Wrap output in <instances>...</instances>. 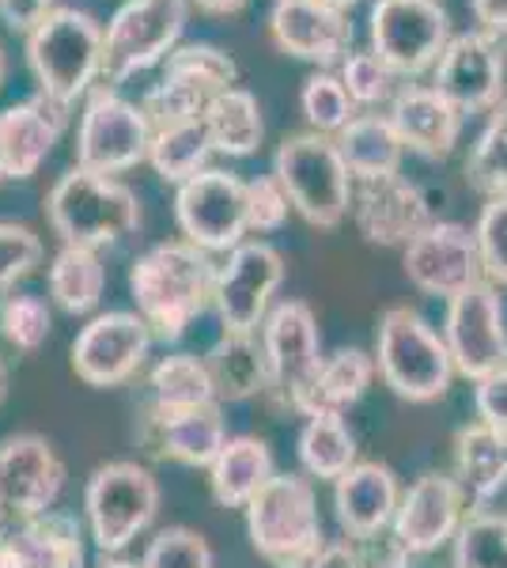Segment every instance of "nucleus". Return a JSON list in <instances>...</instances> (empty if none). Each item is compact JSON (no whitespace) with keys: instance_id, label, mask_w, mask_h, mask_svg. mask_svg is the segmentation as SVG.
Here are the masks:
<instances>
[{"instance_id":"obj_1","label":"nucleus","mask_w":507,"mask_h":568,"mask_svg":"<svg viewBox=\"0 0 507 568\" xmlns=\"http://www.w3.org/2000/svg\"><path fill=\"white\" fill-rule=\"evenodd\" d=\"M212 288H216V262L186 240L149 246L129 270V296L136 315L163 345L186 337V329L212 307Z\"/></svg>"},{"instance_id":"obj_2","label":"nucleus","mask_w":507,"mask_h":568,"mask_svg":"<svg viewBox=\"0 0 507 568\" xmlns=\"http://www.w3.org/2000/svg\"><path fill=\"white\" fill-rule=\"evenodd\" d=\"M103 42L107 27L84 8H53L27 31L23 53L34 84L53 103L72 106L88 99L103 80Z\"/></svg>"},{"instance_id":"obj_3","label":"nucleus","mask_w":507,"mask_h":568,"mask_svg":"<svg viewBox=\"0 0 507 568\" xmlns=\"http://www.w3.org/2000/svg\"><path fill=\"white\" fill-rule=\"evenodd\" d=\"M45 220L61 243L103 251L141 227V197L122 179L72 168L45 194Z\"/></svg>"},{"instance_id":"obj_4","label":"nucleus","mask_w":507,"mask_h":568,"mask_svg":"<svg viewBox=\"0 0 507 568\" xmlns=\"http://www.w3.org/2000/svg\"><path fill=\"white\" fill-rule=\"evenodd\" d=\"M246 538L270 568H307L326 546L315 485L307 474H281L243 508Z\"/></svg>"},{"instance_id":"obj_5","label":"nucleus","mask_w":507,"mask_h":568,"mask_svg":"<svg viewBox=\"0 0 507 568\" xmlns=\"http://www.w3.org/2000/svg\"><path fill=\"white\" fill-rule=\"evenodd\" d=\"M375 368L405 402H436L450 390L455 361L436 326L409 304H394L375 326Z\"/></svg>"},{"instance_id":"obj_6","label":"nucleus","mask_w":507,"mask_h":568,"mask_svg":"<svg viewBox=\"0 0 507 568\" xmlns=\"http://www.w3.org/2000/svg\"><path fill=\"white\" fill-rule=\"evenodd\" d=\"M273 175L288 194L292 209L311 227H337L348 216L353 175L337 152V141L326 133H292L276 144Z\"/></svg>"},{"instance_id":"obj_7","label":"nucleus","mask_w":507,"mask_h":568,"mask_svg":"<svg viewBox=\"0 0 507 568\" xmlns=\"http://www.w3.org/2000/svg\"><path fill=\"white\" fill-rule=\"evenodd\" d=\"M160 516V481L149 466L110 459L84 485V527L99 554H122Z\"/></svg>"},{"instance_id":"obj_8","label":"nucleus","mask_w":507,"mask_h":568,"mask_svg":"<svg viewBox=\"0 0 507 568\" xmlns=\"http://www.w3.org/2000/svg\"><path fill=\"white\" fill-rule=\"evenodd\" d=\"M190 0H125L107 23L103 84L118 88L136 72L163 65L182 42Z\"/></svg>"},{"instance_id":"obj_9","label":"nucleus","mask_w":507,"mask_h":568,"mask_svg":"<svg viewBox=\"0 0 507 568\" xmlns=\"http://www.w3.org/2000/svg\"><path fill=\"white\" fill-rule=\"evenodd\" d=\"M152 133L155 130L141 103H129L110 84L91 88L77 122V168L118 179L136 163H149Z\"/></svg>"},{"instance_id":"obj_10","label":"nucleus","mask_w":507,"mask_h":568,"mask_svg":"<svg viewBox=\"0 0 507 568\" xmlns=\"http://www.w3.org/2000/svg\"><path fill=\"white\" fill-rule=\"evenodd\" d=\"M367 39L386 65L405 80L436 69L450 34V16L439 0H375L367 16Z\"/></svg>"},{"instance_id":"obj_11","label":"nucleus","mask_w":507,"mask_h":568,"mask_svg":"<svg viewBox=\"0 0 507 568\" xmlns=\"http://www.w3.org/2000/svg\"><path fill=\"white\" fill-rule=\"evenodd\" d=\"M174 224L182 240L205 254H232L246 243V182L232 171L209 168L190 182L174 186Z\"/></svg>"},{"instance_id":"obj_12","label":"nucleus","mask_w":507,"mask_h":568,"mask_svg":"<svg viewBox=\"0 0 507 568\" xmlns=\"http://www.w3.org/2000/svg\"><path fill=\"white\" fill-rule=\"evenodd\" d=\"M281 284L284 258L270 240L239 243L216 265V288H212V311L224 334H257L276 304L273 296Z\"/></svg>"},{"instance_id":"obj_13","label":"nucleus","mask_w":507,"mask_h":568,"mask_svg":"<svg viewBox=\"0 0 507 568\" xmlns=\"http://www.w3.org/2000/svg\"><path fill=\"white\" fill-rule=\"evenodd\" d=\"M444 342L455 361V372L469 383L500 372L507 364V311L500 284L481 281L463 296L447 300Z\"/></svg>"},{"instance_id":"obj_14","label":"nucleus","mask_w":507,"mask_h":568,"mask_svg":"<svg viewBox=\"0 0 507 568\" xmlns=\"http://www.w3.org/2000/svg\"><path fill=\"white\" fill-rule=\"evenodd\" d=\"M152 342V329L136 311H103L80 326L69 361L77 379H84L88 387H122L149 364Z\"/></svg>"},{"instance_id":"obj_15","label":"nucleus","mask_w":507,"mask_h":568,"mask_svg":"<svg viewBox=\"0 0 507 568\" xmlns=\"http://www.w3.org/2000/svg\"><path fill=\"white\" fill-rule=\"evenodd\" d=\"M402 270L413 288L439 300H455L485 281L474 227L450 224V220H432L417 240L402 246Z\"/></svg>"},{"instance_id":"obj_16","label":"nucleus","mask_w":507,"mask_h":568,"mask_svg":"<svg viewBox=\"0 0 507 568\" xmlns=\"http://www.w3.org/2000/svg\"><path fill=\"white\" fill-rule=\"evenodd\" d=\"M64 493V463L39 433H12L0 439V511L12 524L58 508Z\"/></svg>"},{"instance_id":"obj_17","label":"nucleus","mask_w":507,"mask_h":568,"mask_svg":"<svg viewBox=\"0 0 507 568\" xmlns=\"http://www.w3.org/2000/svg\"><path fill=\"white\" fill-rule=\"evenodd\" d=\"M432 88L447 95L463 114H488L507 95V58L488 31H463L447 42L432 69Z\"/></svg>"},{"instance_id":"obj_18","label":"nucleus","mask_w":507,"mask_h":568,"mask_svg":"<svg viewBox=\"0 0 507 568\" xmlns=\"http://www.w3.org/2000/svg\"><path fill=\"white\" fill-rule=\"evenodd\" d=\"M257 337H262L265 364H270V398L288 409L292 398L307 387L322 364V334L315 311L303 300H276Z\"/></svg>"},{"instance_id":"obj_19","label":"nucleus","mask_w":507,"mask_h":568,"mask_svg":"<svg viewBox=\"0 0 507 568\" xmlns=\"http://www.w3.org/2000/svg\"><path fill=\"white\" fill-rule=\"evenodd\" d=\"M356 232L375 246H409L424 227L432 224V201L413 179L375 175L353 179V201H348Z\"/></svg>"},{"instance_id":"obj_20","label":"nucleus","mask_w":507,"mask_h":568,"mask_svg":"<svg viewBox=\"0 0 507 568\" xmlns=\"http://www.w3.org/2000/svg\"><path fill=\"white\" fill-rule=\"evenodd\" d=\"M466 493L455 481V474H420L409 489L402 493L398 516H394V538L409 557H428L436 549L455 542L458 527L466 524Z\"/></svg>"},{"instance_id":"obj_21","label":"nucleus","mask_w":507,"mask_h":568,"mask_svg":"<svg viewBox=\"0 0 507 568\" xmlns=\"http://www.w3.org/2000/svg\"><path fill=\"white\" fill-rule=\"evenodd\" d=\"M270 39L288 58L329 69L353 53V23L326 0H273Z\"/></svg>"},{"instance_id":"obj_22","label":"nucleus","mask_w":507,"mask_h":568,"mask_svg":"<svg viewBox=\"0 0 507 568\" xmlns=\"http://www.w3.org/2000/svg\"><path fill=\"white\" fill-rule=\"evenodd\" d=\"M141 444L149 447V455L163 463L193 466V470H209L212 459L224 452L227 436V417L220 409V402L201 409H186V414H152L144 409L141 417Z\"/></svg>"},{"instance_id":"obj_23","label":"nucleus","mask_w":507,"mask_h":568,"mask_svg":"<svg viewBox=\"0 0 507 568\" xmlns=\"http://www.w3.org/2000/svg\"><path fill=\"white\" fill-rule=\"evenodd\" d=\"M398 504L402 485L386 463H356L345 478L334 481V516L348 542H367L391 530Z\"/></svg>"},{"instance_id":"obj_24","label":"nucleus","mask_w":507,"mask_h":568,"mask_svg":"<svg viewBox=\"0 0 507 568\" xmlns=\"http://www.w3.org/2000/svg\"><path fill=\"white\" fill-rule=\"evenodd\" d=\"M69 106L53 103L50 95H31L23 103L0 110V160L8 179H34L50 160L53 144L61 141Z\"/></svg>"},{"instance_id":"obj_25","label":"nucleus","mask_w":507,"mask_h":568,"mask_svg":"<svg viewBox=\"0 0 507 568\" xmlns=\"http://www.w3.org/2000/svg\"><path fill=\"white\" fill-rule=\"evenodd\" d=\"M386 118L398 130L405 152H417L424 160H447L458 144L466 114L432 84H405L398 99L386 106Z\"/></svg>"},{"instance_id":"obj_26","label":"nucleus","mask_w":507,"mask_h":568,"mask_svg":"<svg viewBox=\"0 0 507 568\" xmlns=\"http://www.w3.org/2000/svg\"><path fill=\"white\" fill-rule=\"evenodd\" d=\"M375 375V353L364 349H337L329 356H322L318 372L311 375V383L303 387L296 398H292V414L307 417H345L348 409L372 390Z\"/></svg>"},{"instance_id":"obj_27","label":"nucleus","mask_w":507,"mask_h":568,"mask_svg":"<svg viewBox=\"0 0 507 568\" xmlns=\"http://www.w3.org/2000/svg\"><path fill=\"white\" fill-rule=\"evenodd\" d=\"M273 474L276 463L262 436H232L209 466V493L220 508H246Z\"/></svg>"},{"instance_id":"obj_28","label":"nucleus","mask_w":507,"mask_h":568,"mask_svg":"<svg viewBox=\"0 0 507 568\" xmlns=\"http://www.w3.org/2000/svg\"><path fill=\"white\" fill-rule=\"evenodd\" d=\"M455 481L466 500L485 508L507 485V436L488 428L485 420H469L455 433Z\"/></svg>"},{"instance_id":"obj_29","label":"nucleus","mask_w":507,"mask_h":568,"mask_svg":"<svg viewBox=\"0 0 507 568\" xmlns=\"http://www.w3.org/2000/svg\"><path fill=\"white\" fill-rule=\"evenodd\" d=\"M216 402H246L270 394V364L257 334H220L205 353Z\"/></svg>"},{"instance_id":"obj_30","label":"nucleus","mask_w":507,"mask_h":568,"mask_svg":"<svg viewBox=\"0 0 507 568\" xmlns=\"http://www.w3.org/2000/svg\"><path fill=\"white\" fill-rule=\"evenodd\" d=\"M337 152L345 160L353 179H375V175H398L405 144L394 122L379 110H364L345 125L337 136Z\"/></svg>"},{"instance_id":"obj_31","label":"nucleus","mask_w":507,"mask_h":568,"mask_svg":"<svg viewBox=\"0 0 507 568\" xmlns=\"http://www.w3.org/2000/svg\"><path fill=\"white\" fill-rule=\"evenodd\" d=\"M45 284H50V300L64 315H95V307L103 304L107 292V265L91 246L61 243L58 254L45 265Z\"/></svg>"},{"instance_id":"obj_32","label":"nucleus","mask_w":507,"mask_h":568,"mask_svg":"<svg viewBox=\"0 0 507 568\" xmlns=\"http://www.w3.org/2000/svg\"><path fill=\"white\" fill-rule=\"evenodd\" d=\"M149 409L152 414H186L216 402V387L205 368V356L168 353L149 368Z\"/></svg>"},{"instance_id":"obj_33","label":"nucleus","mask_w":507,"mask_h":568,"mask_svg":"<svg viewBox=\"0 0 507 568\" xmlns=\"http://www.w3.org/2000/svg\"><path fill=\"white\" fill-rule=\"evenodd\" d=\"M205 130L212 136V149L232 160H246L262 149L265 141V122H262V103L254 91L246 88H227L205 110Z\"/></svg>"},{"instance_id":"obj_34","label":"nucleus","mask_w":507,"mask_h":568,"mask_svg":"<svg viewBox=\"0 0 507 568\" xmlns=\"http://www.w3.org/2000/svg\"><path fill=\"white\" fill-rule=\"evenodd\" d=\"M356 436L345 417H307L296 439L300 470L311 481H337L359 463Z\"/></svg>"},{"instance_id":"obj_35","label":"nucleus","mask_w":507,"mask_h":568,"mask_svg":"<svg viewBox=\"0 0 507 568\" xmlns=\"http://www.w3.org/2000/svg\"><path fill=\"white\" fill-rule=\"evenodd\" d=\"M16 535L31 549L39 568H88V527L72 511H42V516L16 524Z\"/></svg>"},{"instance_id":"obj_36","label":"nucleus","mask_w":507,"mask_h":568,"mask_svg":"<svg viewBox=\"0 0 507 568\" xmlns=\"http://www.w3.org/2000/svg\"><path fill=\"white\" fill-rule=\"evenodd\" d=\"M212 136L205 130V118L197 122H179V125H163V130L152 133V149H149V168L171 186H182L193 175L209 171V155Z\"/></svg>"},{"instance_id":"obj_37","label":"nucleus","mask_w":507,"mask_h":568,"mask_svg":"<svg viewBox=\"0 0 507 568\" xmlns=\"http://www.w3.org/2000/svg\"><path fill=\"white\" fill-rule=\"evenodd\" d=\"M466 182L485 201L507 197V95L500 99V106L488 110L481 133L466 155Z\"/></svg>"},{"instance_id":"obj_38","label":"nucleus","mask_w":507,"mask_h":568,"mask_svg":"<svg viewBox=\"0 0 507 568\" xmlns=\"http://www.w3.org/2000/svg\"><path fill=\"white\" fill-rule=\"evenodd\" d=\"M337 77L345 84L348 99L356 103V110H379L391 106L398 99V91L405 88V77L394 65H386L379 53L367 45V50H353L345 61L337 65Z\"/></svg>"},{"instance_id":"obj_39","label":"nucleus","mask_w":507,"mask_h":568,"mask_svg":"<svg viewBox=\"0 0 507 568\" xmlns=\"http://www.w3.org/2000/svg\"><path fill=\"white\" fill-rule=\"evenodd\" d=\"M450 568H507V516L474 508L450 542Z\"/></svg>"},{"instance_id":"obj_40","label":"nucleus","mask_w":507,"mask_h":568,"mask_svg":"<svg viewBox=\"0 0 507 568\" xmlns=\"http://www.w3.org/2000/svg\"><path fill=\"white\" fill-rule=\"evenodd\" d=\"M163 77H179L186 84L205 88L209 95H220V91L239 84V65L227 50L212 42H186L163 61Z\"/></svg>"},{"instance_id":"obj_41","label":"nucleus","mask_w":507,"mask_h":568,"mask_svg":"<svg viewBox=\"0 0 507 568\" xmlns=\"http://www.w3.org/2000/svg\"><path fill=\"white\" fill-rule=\"evenodd\" d=\"M300 110H303V118H307L311 133H326V136H337L359 114L356 103L348 99L345 84H341V77L329 69H318L303 80Z\"/></svg>"},{"instance_id":"obj_42","label":"nucleus","mask_w":507,"mask_h":568,"mask_svg":"<svg viewBox=\"0 0 507 568\" xmlns=\"http://www.w3.org/2000/svg\"><path fill=\"white\" fill-rule=\"evenodd\" d=\"M53 329V307L39 292H8L0 300V337L20 353H39Z\"/></svg>"},{"instance_id":"obj_43","label":"nucleus","mask_w":507,"mask_h":568,"mask_svg":"<svg viewBox=\"0 0 507 568\" xmlns=\"http://www.w3.org/2000/svg\"><path fill=\"white\" fill-rule=\"evenodd\" d=\"M212 99L216 95H209V91L197 84H186V80H179V77H160V84H152L144 91L141 110L149 114L152 130H163V125L197 122V118H205Z\"/></svg>"},{"instance_id":"obj_44","label":"nucleus","mask_w":507,"mask_h":568,"mask_svg":"<svg viewBox=\"0 0 507 568\" xmlns=\"http://www.w3.org/2000/svg\"><path fill=\"white\" fill-rule=\"evenodd\" d=\"M144 568H216V554H212L209 538L193 527L171 524L160 527L144 546L141 557Z\"/></svg>"},{"instance_id":"obj_45","label":"nucleus","mask_w":507,"mask_h":568,"mask_svg":"<svg viewBox=\"0 0 507 568\" xmlns=\"http://www.w3.org/2000/svg\"><path fill=\"white\" fill-rule=\"evenodd\" d=\"M45 258L42 235L16 220H0V292H12L16 281L31 277Z\"/></svg>"},{"instance_id":"obj_46","label":"nucleus","mask_w":507,"mask_h":568,"mask_svg":"<svg viewBox=\"0 0 507 568\" xmlns=\"http://www.w3.org/2000/svg\"><path fill=\"white\" fill-rule=\"evenodd\" d=\"M485 281L507 284V197H488L474 224Z\"/></svg>"},{"instance_id":"obj_47","label":"nucleus","mask_w":507,"mask_h":568,"mask_svg":"<svg viewBox=\"0 0 507 568\" xmlns=\"http://www.w3.org/2000/svg\"><path fill=\"white\" fill-rule=\"evenodd\" d=\"M292 201L284 194V186L276 175H257L246 182V224L251 235H273L288 224Z\"/></svg>"},{"instance_id":"obj_48","label":"nucleus","mask_w":507,"mask_h":568,"mask_svg":"<svg viewBox=\"0 0 507 568\" xmlns=\"http://www.w3.org/2000/svg\"><path fill=\"white\" fill-rule=\"evenodd\" d=\"M474 409L477 420H485L488 428L507 436V364L500 372L485 375L481 383H474Z\"/></svg>"},{"instance_id":"obj_49","label":"nucleus","mask_w":507,"mask_h":568,"mask_svg":"<svg viewBox=\"0 0 507 568\" xmlns=\"http://www.w3.org/2000/svg\"><path fill=\"white\" fill-rule=\"evenodd\" d=\"M53 8H58L53 0H0V20L12 27V31L27 34L45 12H53Z\"/></svg>"},{"instance_id":"obj_50","label":"nucleus","mask_w":507,"mask_h":568,"mask_svg":"<svg viewBox=\"0 0 507 568\" xmlns=\"http://www.w3.org/2000/svg\"><path fill=\"white\" fill-rule=\"evenodd\" d=\"M307 568H367V565H364L359 546L345 538V542H326V546H322L318 557Z\"/></svg>"},{"instance_id":"obj_51","label":"nucleus","mask_w":507,"mask_h":568,"mask_svg":"<svg viewBox=\"0 0 507 568\" xmlns=\"http://www.w3.org/2000/svg\"><path fill=\"white\" fill-rule=\"evenodd\" d=\"M469 12L488 34H507V0H469Z\"/></svg>"},{"instance_id":"obj_52","label":"nucleus","mask_w":507,"mask_h":568,"mask_svg":"<svg viewBox=\"0 0 507 568\" xmlns=\"http://www.w3.org/2000/svg\"><path fill=\"white\" fill-rule=\"evenodd\" d=\"M0 568H39V561L31 557V549H27L20 542V535H16V527H12V535H8V542L0 546Z\"/></svg>"},{"instance_id":"obj_53","label":"nucleus","mask_w":507,"mask_h":568,"mask_svg":"<svg viewBox=\"0 0 507 568\" xmlns=\"http://www.w3.org/2000/svg\"><path fill=\"white\" fill-rule=\"evenodd\" d=\"M190 4H197L209 16H235L239 8H246V0H190Z\"/></svg>"},{"instance_id":"obj_54","label":"nucleus","mask_w":507,"mask_h":568,"mask_svg":"<svg viewBox=\"0 0 507 568\" xmlns=\"http://www.w3.org/2000/svg\"><path fill=\"white\" fill-rule=\"evenodd\" d=\"M95 568H144L141 561H125V557L118 554H103V561H99Z\"/></svg>"},{"instance_id":"obj_55","label":"nucleus","mask_w":507,"mask_h":568,"mask_svg":"<svg viewBox=\"0 0 507 568\" xmlns=\"http://www.w3.org/2000/svg\"><path fill=\"white\" fill-rule=\"evenodd\" d=\"M8 402V364H4V356H0V406Z\"/></svg>"},{"instance_id":"obj_56","label":"nucleus","mask_w":507,"mask_h":568,"mask_svg":"<svg viewBox=\"0 0 507 568\" xmlns=\"http://www.w3.org/2000/svg\"><path fill=\"white\" fill-rule=\"evenodd\" d=\"M12 527H16V524H12V519H8V516H4V511H0V546H4V542H8V535H12Z\"/></svg>"},{"instance_id":"obj_57","label":"nucleus","mask_w":507,"mask_h":568,"mask_svg":"<svg viewBox=\"0 0 507 568\" xmlns=\"http://www.w3.org/2000/svg\"><path fill=\"white\" fill-rule=\"evenodd\" d=\"M329 8H337V12H348V8H356L359 0H326Z\"/></svg>"},{"instance_id":"obj_58","label":"nucleus","mask_w":507,"mask_h":568,"mask_svg":"<svg viewBox=\"0 0 507 568\" xmlns=\"http://www.w3.org/2000/svg\"><path fill=\"white\" fill-rule=\"evenodd\" d=\"M4 72H8V61H4V50H0V84H4Z\"/></svg>"},{"instance_id":"obj_59","label":"nucleus","mask_w":507,"mask_h":568,"mask_svg":"<svg viewBox=\"0 0 507 568\" xmlns=\"http://www.w3.org/2000/svg\"><path fill=\"white\" fill-rule=\"evenodd\" d=\"M8 175H4V160H0V182H4Z\"/></svg>"}]
</instances>
